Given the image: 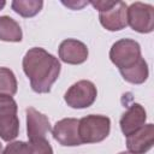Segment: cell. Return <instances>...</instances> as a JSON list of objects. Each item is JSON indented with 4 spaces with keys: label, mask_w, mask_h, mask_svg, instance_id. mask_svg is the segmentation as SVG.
<instances>
[{
    "label": "cell",
    "mask_w": 154,
    "mask_h": 154,
    "mask_svg": "<svg viewBox=\"0 0 154 154\" xmlns=\"http://www.w3.org/2000/svg\"><path fill=\"white\" fill-rule=\"evenodd\" d=\"M128 24L137 32H152L154 28V7L141 1L131 4L128 7Z\"/></svg>",
    "instance_id": "6"
},
{
    "label": "cell",
    "mask_w": 154,
    "mask_h": 154,
    "mask_svg": "<svg viewBox=\"0 0 154 154\" xmlns=\"http://www.w3.org/2000/svg\"><path fill=\"white\" fill-rule=\"evenodd\" d=\"M29 142L32 146L34 154H53V149L46 138L34 140V141H29Z\"/></svg>",
    "instance_id": "18"
},
{
    "label": "cell",
    "mask_w": 154,
    "mask_h": 154,
    "mask_svg": "<svg viewBox=\"0 0 154 154\" xmlns=\"http://www.w3.org/2000/svg\"><path fill=\"white\" fill-rule=\"evenodd\" d=\"M97 96L96 87L93 82L82 79L72 84L64 95L67 106L72 108H87L91 106Z\"/></svg>",
    "instance_id": "5"
},
{
    "label": "cell",
    "mask_w": 154,
    "mask_h": 154,
    "mask_svg": "<svg viewBox=\"0 0 154 154\" xmlns=\"http://www.w3.org/2000/svg\"><path fill=\"white\" fill-rule=\"evenodd\" d=\"M99 19L106 30H122L128 25V5L124 1H116L111 8L100 12Z\"/></svg>",
    "instance_id": "8"
},
{
    "label": "cell",
    "mask_w": 154,
    "mask_h": 154,
    "mask_svg": "<svg viewBox=\"0 0 154 154\" xmlns=\"http://www.w3.org/2000/svg\"><path fill=\"white\" fill-rule=\"evenodd\" d=\"M111 130V120L106 116L89 114L78 122V136L82 143H97L103 141Z\"/></svg>",
    "instance_id": "2"
},
{
    "label": "cell",
    "mask_w": 154,
    "mask_h": 154,
    "mask_svg": "<svg viewBox=\"0 0 154 154\" xmlns=\"http://www.w3.org/2000/svg\"><path fill=\"white\" fill-rule=\"evenodd\" d=\"M17 93V79L12 70L0 67V95L13 96Z\"/></svg>",
    "instance_id": "16"
},
{
    "label": "cell",
    "mask_w": 154,
    "mask_h": 154,
    "mask_svg": "<svg viewBox=\"0 0 154 154\" xmlns=\"http://www.w3.org/2000/svg\"><path fill=\"white\" fill-rule=\"evenodd\" d=\"M140 58H142L141 47L138 42L131 38H122L117 41L109 51V59L119 70L132 66Z\"/></svg>",
    "instance_id": "4"
},
{
    "label": "cell",
    "mask_w": 154,
    "mask_h": 154,
    "mask_svg": "<svg viewBox=\"0 0 154 154\" xmlns=\"http://www.w3.org/2000/svg\"><path fill=\"white\" fill-rule=\"evenodd\" d=\"M17 102L10 95H0V137L10 142L18 136L19 119Z\"/></svg>",
    "instance_id": "3"
},
{
    "label": "cell",
    "mask_w": 154,
    "mask_h": 154,
    "mask_svg": "<svg viewBox=\"0 0 154 154\" xmlns=\"http://www.w3.org/2000/svg\"><path fill=\"white\" fill-rule=\"evenodd\" d=\"M78 122L75 118H64L57 122L52 130L54 140L61 146L75 147L82 144L78 136Z\"/></svg>",
    "instance_id": "7"
},
{
    "label": "cell",
    "mask_w": 154,
    "mask_h": 154,
    "mask_svg": "<svg viewBox=\"0 0 154 154\" xmlns=\"http://www.w3.org/2000/svg\"><path fill=\"white\" fill-rule=\"evenodd\" d=\"M23 37L19 24L8 16H0V40L6 42H20Z\"/></svg>",
    "instance_id": "14"
},
{
    "label": "cell",
    "mask_w": 154,
    "mask_h": 154,
    "mask_svg": "<svg viewBox=\"0 0 154 154\" xmlns=\"http://www.w3.org/2000/svg\"><path fill=\"white\" fill-rule=\"evenodd\" d=\"M22 65L24 73L30 79L31 89L38 94L51 91L61 70L58 58L40 47L30 48L25 53Z\"/></svg>",
    "instance_id": "1"
},
{
    "label": "cell",
    "mask_w": 154,
    "mask_h": 154,
    "mask_svg": "<svg viewBox=\"0 0 154 154\" xmlns=\"http://www.w3.org/2000/svg\"><path fill=\"white\" fill-rule=\"evenodd\" d=\"M147 113L146 109L140 103L131 105L120 118V129L125 136L131 135L146 123Z\"/></svg>",
    "instance_id": "12"
},
{
    "label": "cell",
    "mask_w": 154,
    "mask_h": 154,
    "mask_svg": "<svg viewBox=\"0 0 154 154\" xmlns=\"http://www.w3.org/2000/svg\"><path fill=\"white\" fill-rule=\"evenodd\" d=\"M5 5H6V2H5V1H0V10H2V8L5 7Z\"/></svg>",
    "instance_id": "20"
},
{
    "label": "cell",
    "mask_w": 154,
    "mask_h": 154,
    "mask_svg": "<svg viewBox=\"0 0 154 154\" xmlns=\"http://www.w3.org/2000/svg\"><path fill=\"white\" fill-rule=\"evenodd\" d=\"M2 154H34V150L30 142L14 141L6 146Z\"/></svg>",
    "instance_id": "17"
},
{
    "label": "cell",
    "mask_w": 154,
    "mask_h": 154,
    "mask_svg": "<svg viewBox=\"0 0 154 154\" xmlns=\"http://www.w3.org/2000/svg\"><path fill=\"white\" fill-rule=\"evenodd\" d=\"M154 143V126L153 124H146L131 135L126 136V147L132 154H144Z\"/></svg>",
    "instance_id": "9"
},
{
    "label": "cell",
    "mask_w": 154,
    "mask_h": 154,
    "mask_svg": "<svg viewBox=\"0 0 154 154\" xmlns=\"http://www.w3.org/2000/svg\"><path fill=\"white\" fill-rule=\"evenodd\" d=\"M119 154H132V153H130V152H122V153H119Z\"/></svg>",
    "instance_id": "21"
},
{
    "label": "cell",
    "mask_w": 154,
    "mask_h": 154,
    "mask_svg": "<svg viewBox=\"0 0 154 154\" xmlns=\"http://www.w3.org/2000/svg\"><path fill=\"white\" fill-rule=\"evenodd\" d=\"M0 154H2V144L0 143Z\"/></svg>",
    "instance_id": "22"
},
{
    "label": "cell",
    "mask_w": 154,
    "mask_h": 154,
    "mask_svg": "<svg viewBox=\"0 0 154 154\" xmlns=\"http://www.w3.org/2000/svg\"><path fill=\"white\" fill-rule=\"evenodd\" d=\"M59 58L66 64H82L88 59V48L78 40L67 38L64 40L59 46Z\"/></svg>",
    "instance_id": "11"
},
{
    "label": "cell",
    "mask_w": 154,
    "mask_h": 154,
    "mask_svg": "<svg viewBox=\"0 0 154 154\" xmlns=\"http://www.w3.org/2000/svg\"><path fill=\"white\" fill-rule=\"evenodd\" d=\"M116 1H103V0H100V1H91L90 4L99 10V12H105L107 11L108 8H111L113 5H114Z\"/></svg>",
    "instance_id": "19"
},
{
    "label": "cell",
    "mask_w": 154,
    "mask_h": 154,
    "mask_svg": "<svg viewBox=\"0 0 154 154\" xmlns=\"http://www.w3.org/2000/svg\"><path fill=\"white\" fill-rule=\"evenodd\" d=\"M12 10L24 18H30L36 16L43 6L41 0H14L11 4Z\"/></svg>",
    "instance_id": "15"
},
{
    "label": "cell",
    "mask_w": 154,
    "mask_h": 154,
    "mask_svg": "<svg viewBox=\"0 0 154 154\" xmlns=\"http://www.w3.org/2000/svg\"><path fill=\"white\" fill-rule=\"evenodd\" d=\"M123 78L132 84H142L147 81L149 71H148V65L143 58H140L132 66L128 69H122L119 70Z\"/></svg>",
    "instance_id": "13"
},
{
    "label": "cell",
    "mask_w": 154,
    "mask_h": 154,
    "mask_svg": "<svg viewBox=\"0 0 154 154\" xmlns=\"http://www.w3.org/2000/svg\"><path fill=\"white\" fill-rule=\"evenodd\" d=\"M49 119L34 107L26 108V132L29 141L46 138L51 131Z\"/></svg>",
    "instance_id": "10"
}]
</instances>
